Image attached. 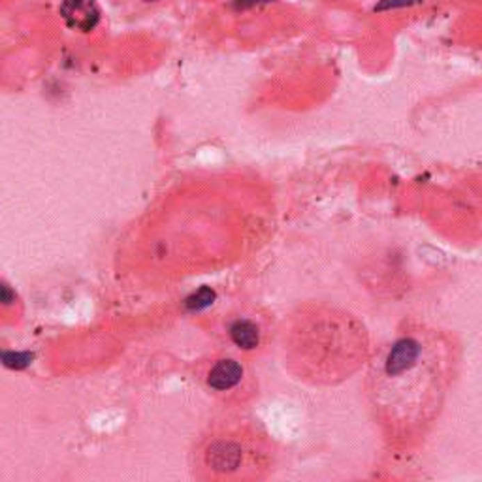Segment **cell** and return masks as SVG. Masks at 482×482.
<instances>
[{
    "mask_svg": "<svg viewBox=\"0 0 482 482\" xmlns=\"http://www.w3.org/2000/svg\"><path fill=\"white\" fill-rule=\"evenodd\" d=\"M422 0H379L375 4V12H392V10H401V8H409L415 6V4H420Z\"/></svg>",
    "mask_w": 482,
    "mask_h": 482,
    "instance_id": "52a82bcc",
    "label": "cell"
},
{
    "mask_svg": "<svg viewBox=\"0 0 482 482\" xmlns=\"http://www.w3.org/2000/svg\"><path fill=\"white\" fill-rule=\"evenodd\" d=\"M245 379V369L236 358H219L209 366L206 383L213 392L226 394L236 390Z\"/></svg>",
    "mask_w": 482,
    "mask_h": 482,
    "instance_id": "5b68a950",
    "label": "cell"
},
{
    "mask_svg": "<svg viewBox=\"0 0 482 482\" xmlns=\"http://www.w3.org/2000/svg\"><path fill=\"white\" fill-rule=\"evenodd\" d=\"M58 13L72 31L79 33H90L102 15L97 0H63Z\"/></svg>",
    "mask_w": 482,
    "mask_h": 482,
    "instance_id": "277c9868",
    "label": "cell"
},
{
    "mask_svg": "<svg viewBox=\"0 0 482 482\" xmlns=\"http://www.w3.org/2000/svg\"><path fill=\"white\" fill-rule=\"evenodd\" d=\"M268 469V450L262 437L243 424L213 430L194 454V471L202 481H255Z\"/></svg>",
    "mask_w": 482,
    "mask_h": 482,
    "instance_id": "3957f363",
    "label": "cell"
},
{
    "mask_svg": "<svg viewBox=\"0 0 482 482\" xmlns=\"http://www.w3.org/2000/svg\"><path fill=\"white\" fill-rule=\"evenodd\" d=\"M271 2H275V0H232V8L236 12H245V10L264 6V4H271Z\"/></svg>",
    "mask_w": 482,
    "mask_h": 482,
    "instance_id": "ba28073f",
    "label": "cell"
},
{
    "mask_svg": "<svg viewBox=\"0 0 482 482\" xmlns=\"http://www.w3.org/2000/svg\"><path fill=\"white\" fill-rule=\"evenodd\" d=\"M369 394L392 433L412 435L439 405L437 345L428 334H403L373 367Z\"/></svg>",
    "mask_w": 482,
    "mask_h": 482,
    "instance_id": "6da1fadb",
    "label": "cell"
},
{
    "mask_svg": "<svg viewBox=\"0 0 482 482\" xmlns=\"http://www.w3.org/2000/svg\"><path fill=\"white\" fill-rule=\"evenodd\" d=\"M232 343L241 351H255L260 345V328L249 319H238L228 330Z\"/></svg>",
    "mask_w": 482,
    "mask_h": 482,
    "instance_id": "8992f818",
    "label": "cell"
},
{
    "mask_svg": "<svg viewBox=\"0 0 482 482\" xmlns=\"http://www.w3.org/2000/svg\"><path fill=\"white\" fill-rule=\"evenodd\" d=\"M290 367L313 383H334L356 371L367 351L366 332L353 316L328 309L302 313L287 335Z\"/></svg>",
    "mask_w": 482,
    "mask_h": 482,
    "instance_id": "7a4b0ae2",
    "label": "cell"
},
{
    "mask_svg": "<svg viewBox=\"0 0 482 482\" xmlns=\"http://www.w3.org/2000/svg\"><path fill=\"white\" fill-rule=\"evenodd\" d=\"M145 2H159V0H145Z\"/></svg>",
    "mask_w": 482,
    "mask_h": 482,
    "instance_id": "9c48e42d",
    "label": "cell"
}]
</instances>
